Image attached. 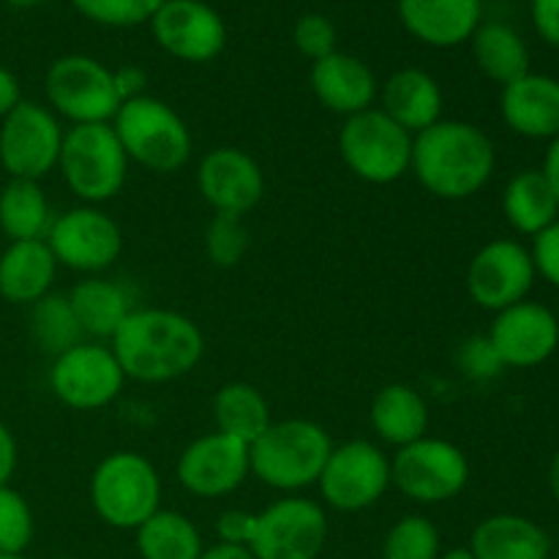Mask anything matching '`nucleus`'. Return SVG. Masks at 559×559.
<instances>
[{"mask_svg":"<svg viewBox=\"0 0 559 559\" xmlns=\"http://www.w3.org/2000/svg\"><path fill=\"white\" fill-rule=\"evenodd\" d=\"M495 167V142L467 120H437L413 136L409 173L440 200H469L486 189Z\"/></svg>","mask_w":559,"mask_h":559,"instance_id":"2","label":"nucleus"},{"mask_svg":"<svg viewBox=\"0 0 559 559\" xmlns=\"http://www.w3.org/2000/svg\"><path fill=\"white\" fill-rule=\"evenodd\" d=\"M500 112L513 134L551 142L559 136V80L530 71L502 87Z\"/></svg>","mask_w":559,"mask_h":559,"instance_id":"20","label":"nucleus"},{"mask_svg":"<svg viewBox=\"0 0 559 559\" xmlns=\"http://www.w3.org/2000/svg\"><path fill=\"white\" fill-rule=\"evenodd\" d=\"M44 240L58 265L87 273V276H96V273L112 267L123 251V233H120L118 222L98 211L96 205L71 207V211L55 216Z\"/></svg>","mask_w":559,"mask_h":559,"instance_id":"13","label":"nucleus"},{"mask_svg":"<svg viewBox=\"0 0 559 559\" xmlns=\"http://www.w3.org/2000/svg\"><path fill=\"white\" fill-rule=\"evenodd\" d=\"M69 304L80 320L82 333L93 338H107V342H112L126 317L134 311L129 293L120 284L98 276L76 284L69 293Z\"/></svg>","mask_w":559,"mask_h":559,"instance_id":"28","label":"nucleus"},{"mask_svg":"<svg viewBox=\"0 0 559 559\" xmlns=\"http://www.w3.org/2000/svg\"><path fill=\"white\" fill-rule=\"evenodd\" d=\"M331 451V435L314 420H273L249 445L251 475L278 491L309 489L320 480Z\"/></svg>","mask_w":559,"mask_h":559,"instance_id":"3","label":"nucleus"},{"mask_svg":"<svg viewBox=\"0 0 559 559\" xmlns=\"http://www.w3.org/2000/svg\"><path fill=\"white\" fill-rule=\"evenodd\" d=\"M382 112L402 126L409 134L442 120V91L440 82L424 69H399L382 85Z\"/></svg>","mask_w":559,"mask_h":559,"instance_id":"23","label":"nucleus"},{"mask_svg":"<svg viewBox=\"0 0 559 559\" xmlns=\"http://www.w3.org/2000/svg\"><path fill=\"white\" fill-rule=\"evenodd\" d=\"M382 559H440V530L418 513L399 519L385 535Z\"/></svg>","mask_w":559,"mask_h":559,"instance_id":"34","label":"nucleus"},{"mask_svg":"<svg viewBox=\"0 0 559 559\" xmlns=\"http://www.w3.org/2000/svg\"><path fill=\"white\" fill-rule=\"evenodd\" d=\"M20 102H22L20 80H16L5 66H0V120H3Z\"/></svg>","mask_w":559,"mask_h":559,"instance_id":"45","label":"nucleus"},{"mask_svg":"<svg viewBox=\"0 0 559 559\" xmlns=\"http://www.w3.org/2000/svg\"><path fill=\"white\" fill-rule=\"evenodd\" d=\"M249 249V229L238 216H213L205 229V254L213 265L235 267Z\"/></svg>","mask_w":559,"mask_h":559,"instance_id":"37","label":"nucleus"},{"mask_svg":"<svg viewBox=\"0 0 559 559\" xmlns=\"http://www.w3.org/2000/svg\"><path fill=\"white\" fill-rule=\"evenodd\" d=\"M126 380L162 385L186 377L205 355V336L191 317L169 309H134L109 342Z\"/></svg>","mask_w":559,"mask_h":559,"instance_id":"1","label":"nucleus"},{"mask_svg":"<svg viewBox=\"0 0 559 559\" xmlns=\"http://www.w3.org/2000/svg\"><path fill=\"white\" fill-rule=\"evenodd\" d=\"M535 278H538V271H535L527 246L511 238H500L475 251L464 284H467V293L475 306L497 314L508 306L527 300L535 287Z\"/></svg>","mask_w":559,"mask_h":559,"instance_id":"15","label":"nucleus"},{"mask_svg":"<svg viewBox=\"0 0 559 559\" xmlns=\"http://www.w3.org/2000/svg\"><path fill=\"white\" fill-rule=\"evenodd\" d=\"M469 459L459 445L426 435L391 459V486L418 506H442L467 489Z\"/></svg>","mask_w":559,"mask_h":559,"instance_id":"9","label":"nucleus"},{"mask_svg":"<svg viewBox=\"0 0 559 559\" xmlns=\"http://www.w3.org/2000/svg\"><path fill=\"white\" fill-rule=\"evenodd\" d=\"M459 369L464 371V377L475 382L495 380L506 371V364L497 355L495 344L489 342V336H473L462 344L459 349Z\"/></svg>","mask_w":559,"mask_h":559,"instance_id":"39","label":"nucleus"},{"mask_svg":"<svg viewBox=\"0 0 559 559\" xmlns=\"http://www.w3.org/2000/svg\"><path fill=\"white\" fill-rule=\"evenodd\" d=\"M484 0H399L409 36L429 47H459L478 31Z\"/></svg>","mask_w":559,"mask_h":559,"instance_id":"21","label":"nucleus"},{"mask_svg":"<svg viewBox=\"0 0 559 559\" xmlns=\"http://www.w3.org/2000/svg\"><path fill=\"white\" fill-rule=\"evenodd\" d=\"M63 559H74V557H63Z\"/></svg>","mask_w":559,"mask_h":559,"instance_id":"52","label":"nucleus"},{"mask_svg":"<svg viewBox=\"0 0 559 559\" xmlns=\"http://www.w3.org/2000/svg\"><path fill=\"white\" fill-rule=\"evenodd\" d=\"M200 559H254L246 546H233V544H216L211 549H205Z\"/></svg>","mask_w":559,"mask_h":559,"instance_id":"47","label":"nucleus"},{"mask_svg":"<svg viewBox=\"0 0 559 559\" xmlns=\"http://www.w3.org/2000/svg\"><path fill=\"white\" fill-rule=\"evenodd\" d=\"M142 559H200L202 535L189 516L158 508L145 524L134 530Z\"/></svg>","mask_w":559,"mask_h":559,"instance_id":"32","label":"nucleus"},{"mask_svg":"<svg viewBox=\"0 0 559 559\" xmlns=\"http://www.w3.org/2000/svg\"><path fill=\"white\" fill-rule=\"evenodd\" d=\"M254 524H257V513L224 511L216 522L218 544L246 546V549H249L251 538H254Z\"/></svg>","mask_w":559,"mask_h":559,"instance_id":"41","label":"nucleus"},{"mask_svg":"<svg viewBox=\"0 0 559 559\" xmlns=\"http://www.w3.org/2000/svg\"><path fill=\"white\" fill-rule=\"evenodd\" d=\"M486 336L506 369H535L557 353L559 320L549 306L527 298L497 311Z\"/></svg>","mask_w":559,"mask_h":559,"instance_id":"17","label":"nucleus"},{"mask_svg":"<svg viewBox=\"0 0 559 559\" xmlns=\"http://www.w3.org/2000/svg\"><path fill=\"white\" fill-rule=\"evenodd\" d=\"M16 469V440L9 426L0 424V486H9Z\"/></svg>","mask_w":559,"mask_h":559,"instance_id":"44","label":"nucleus"},{"mask_svg":"<svg viewBox=\"0 0 559 559\" xmlns=\"http://www.w3.org/2000/svg\"><path fill=\"white\" fill-rule=\"evenodd\" d=\"M502 213L519 235L535 238L559 218V200L540 169H522L502 191Z\"/></svg>","mask_w":559,"mask_h":559,"instance_id":"27","label":"nucleus"},{"mask_svg":"<svg viewBox=\"0 0 559 559\" xmlns=\"http://www.w3.org/2000/svg\"><path fill=\"white\" fill-rule=\"evenodd\" d=\"M63 129L49 107L22 98L0 120V164L11 178L41 180L58 167Z\"/></svg>","mask_w":559,"mask_h":559,"instance_id":"11","label":"nucleus"},{"mask_svg":"<svg viewBox=\"0 0 559 559\" xmlns=\"http://www.w3.org/2000/svg\"><path fill=\"white\" fill-rule=\"evenodd\" d=\"M126 374L112 347L98 342H82L69 353L58 355L49 369V388L60 404L80 413H96L120 396Z\"/></svg>","mask_w":559,"mask_h":559,"instance_id":"12","label":"nucleus"},{"mask_svg":"<svg viewBox=\"0 0 559 559\" xmlns=\"http://www.w3.org/2000/svg\"><path fill=\"white\" fill-rule=\"evenodd\" d=\"M175 475L189 495L202 500L227 497L238 491L251 475L249 445L222 431L202 435L183 448Z\"/></svg>","mask_w":559,"mask_h":559,"instance_id":"16","label":"nucleus"},{"mask_svg":"<svg viewBox=\"0 0 559 559\" xmlns=\"http://www.w3.org/2000/svg\"><path fill=\"white\" fill-rule=\"evenodd\" d=\"M33 540V511L11 486H0V555H22Z\"/></svg>","mask_w":559,"mask_h":559,"instance_id":"35","label":"nucleus"},{"mask_svg":"<svg viewBox=\"0 0 559 559\" xmlns=\"http://www.w3.org/2000/svg\"><path fill=\"white\" fill-rule=\"evenodd\" d=\"M112 74H115V87H118V93L123 102L145 96V85H147L145 71L136 69V66H123V69L112 71Z\"/></svg>","mask_w":559,"mask_h":559,"instance_id":"43","label":"nucleus"},{"mask_svg":"<svg viewBox=\"0 0 559 559\" xmlns=\"http://www.w3.org/2000/svg\"><path fill=\"white\" fill-rule=\"evenodd\" d=\"M295 47L311 60H322L328 55L336 52V41H338V33L336 25H333L328 16L322 14H306L300 16L298 25H295Z\"/></svg>","mask_w":559,"mask_h":559,"instance_id":"38","label":"nucleus"},{"mask_svg":"<svg viewBox=\"0 0 559 559\" xmlns=\"http://www.w3.org/2000/svg\"><path fill=\"white\" fill-rule=\"evenodd\" d=\"M91 506L109 527L136 530L162 508V475L140 453H109L91 475Z\"/></svg>","mask_w":559,"mask_h":559,"instance_id":"5","label":"nucleus"},{"mask_svg":"<svg viewBox=\"0 0 559 559\" xmlns=\"http://www.w3.org/2000/svg\"><path fill=\"white\" fill-rule=\"evenodd\" d=\"M338 153L355 178L374 186L402 180L413 164V134L393 123L382 109L369 107L344 118Z\"/></svg>","mask_w":559,"mask_h":559,"instance_id":"7","label":"nucleus"},{"mask_svg":"<svg viewBox=\"0 0 559 559\" xmlns=\"http://www.w3.org/2000/svg\"><path fill=\"white\" fill-rule=\"evenodd\" d=\"M197 186L213 213L243 218L260 205L265 194V175L254 156L240 147L224 145L202 156L197 167Z\"/></svg>","mask_w":559,"mask_h":559,"instance_id":"18","label":"nucleus"},{"mask_svg":"<svg viewBox=\"0 0 559 559\" xmlns=\"http://www.w3.org/2000/svg\"><path fill=\"white\" fill-rule=\"evenodd\" d=\"M475 559H549L551 538L538 522L519 513H497L473 530Z\"/></svg>","mask_w":559,"mask_h":559,"instance_id":"24","label":"nucleus"},{"mask_svg":"<svg viewBox=\"0 0 559 559\" xmlns=\"http://www.w3.org/2000/svg\"><path fill=\"white\" fill-rule=\"evenodd\" d=\"M58 167L66 186L85 205H98L118 197L126 186L129 156L112 123L71 126L69 131H63Z\"/></svg>","mask_w":559,"mask_h":559,"instance_id":"6","label":"nucleus"},{"mask_svg":"<svg viewBox=\"0 0 559 559\" xmlns=\"http://www.w3.org/2000/svg\"><path fill=\"white\" fill-rule=\"evenodd\" d=\"M49 109L74 126L112 123L120 98L112 69L87 55H63L55 60L44 80Z\"/></svg>","mask_w":559,"mask_h":559,"instance_id":"8","label":"nucleus"},{"mask_svg":"<svg viewBox=\"0 0 559 559\" xmlns=\"http://www.w3.org/2000/svg\"><path fill=\"white\" fill-rule=\"evenodd\" d=\"M309 80L317 102L344 118L364 112L377 98L374 71L360 58L338 52V49L328 58L314 60Z\"/></svg>","mask_w":559,"mask_h":559,"instance_id":"22","label":"nucleus"},{"mask_svg":"<svg viewBox=\"0 0 559 559\" xmlns=\"http://www.w3.org/2000/svg\"><path fill=\"white\" fill-rule=\"evenodd\" d=\"M530 254H533L538 276L559 289V218L544 233L535 235Z\"/></svg>","mask_w":559,"mask_h":559,"instance_id":"40","label":"nucleus"},{"mask_svg":"<svg viewBox=\"0 0 559 559\" xmlns=\"http://www.w3.org/2000/svg\"><path fill=\"white\" fill-rule=\"evenodd\" d=\"M9 5H14V9H31V5H36L38 0H5Z\"/></svg>","mask_w":559,"mask_h":559,"instance_id":"50","label":"nucleus"},{"mask_svg":"<svg viewBox=\"0 0 559 559\" xmlns=\"http://www.w3.org/2000/svg\"><path fill=\"white\" fill-rule=\"evenodd\" d=\"M55 222L47 194L38 180L11 178L0 191V229L11 243L44 240Z\"/></svg>","mask_w":559,"mask_h":559,"instance_id":"31","label":"nucleus"},{"mask_svg":"<svg viewBox=\"0 0 559 559\" xmlns=\"http://www.w3.org/2000/svg\"><path fill=\"white\" fill-rule=\"evenodd\" d=\"M371 429L385 445L399 448L418 442L429 435V404L415 388L393 382L371 399Z\"/></svg>","mask_w":559,"mask_h":559,"instance_id":"26","label":"nucleus"},{"mask_svg":"<svg viewBox=\"0 0 559 559\" xmlns=\"http://www.w3.org/2000/svg\"><path fill=\"white\" fill-rule=\"evenodd\" d=\"M440 559H475L473 557V551H469V546L467 549H451V551H445V555H440Z\"/></svg>","mask_w":559,"mask_h":559,"instance_id":"49","label":"nucleus"},{"mask_svg":"<svg viewBox=\"0 0 559 559\" xmlns=\"http://www.w3.org/2000/svg\"><path fill=\"white\" fill-rule=\"evenodd\" d=\"M549 491L559 506V451L551 456V464H549Z\"/></svg>","mask_w":559,"mask_h":559,"instance_id":"48","label":"nucleus"},{"mask_svg":"<svg viewBox=\"0 0 559 559\" xmlns=\"http://www.w3.org/2000/svg\"><path fill=\"white\" fill-rule=\"evenodd\" d=\"M58 267L47 240L9 243V249L0 254V295L11 304L33 306L49 295Z\"/></svg>","mask_w":559,"mask_h":559,"instance_id":"25","label":"nucleus"},{"mask_svg":"<svg viewBox=\"0 0 559 559\" xmlns=\"http://www.w3.org/2000/svg\"><path fill=\"white\" fill-rule=\"evenodd\" d=\"M540 173H544V178L549 180L551 191L557 194L559 200V136L549 142V147H546V156H544V167H540Z\"/></svg>","mask_w":559,"mask_h":559,"instance_id":"46","label":"nucleus"},{"mask_svg":"<svg viewBox=\"0 0 559 559\" xmlns=\"http://www.w3.org/2000/svg\"><path fill=\"white\" fill-rule=\"evenodd\" d=\"M328 516L314 500L284 497L257 513L249 551L254 559H317L325 549Z\"/></svg>","mask_w":559,"mask_h":559,"instance_id":"14","label":"nucleus"},{"mask_svg":"<svg viewBox=\"0 0 559 559\" xmlns=\"http://www.w3.org/2000/svg\"><path fill=\"white\" fill-rule=\"evenodd\" d=\"M112 129L129 162L142 164L151 173H178L191 158V131L186 120L162 98L140 96L120 104Z\"/></svg>","mask_w":559,"mask_h":559,"instance_id":"4","label":"nucleus"},{"mask_svg":"<svg viewBox=\"0 0 559 559\" xmlns=\"http://www.w3.org/2000/svg\"><path fill=\"white\" fill-rule=\"evenodd\" d=\"M530 11L538 36L559 49V0H530Z\"/></svg>","mask_w":559,"mask_h":559,"instance_id":"42","label":"nucleus"},{"mask_svg":"<svg viewBox=\"0 0 559 559\" xmlns=\"http://www.w3.org/2000/svg\"><path fill=\"white\" fill-rule=\"evenodd\" d=\"M164 0H71L82 16L107 27H136L151 22Z\"/></svg>","mask_w":559,"mask_h":559,"instance_id":"36","label":"nucleus"},{"mask_svg":"<svg viewBox=\"0 0 559 559\" xmlns=\"http://www.w3.org/2000/svg\"><path fill=\"white\" fill-rule=\"evenodd\" d=\"M151 27L158 47L186 63H207L227 44L224 20L202 0H164Z\"/></svg>","mask_w":559,"mask_h":559,"instance_id":"19","label":"nucleus"},{"mask_svg":"<svg viewBox=\"0 0 559 559\" xmlns=\"http://www.w3.org/2000/svg\"><path fill=\"white\" fill-rule=\"evenodd\" d=\"M31 336L52 358L82 344V325L69 304V295H44L31 306Z\"/></svg>","mask_w":559,"mask_h":559,"instance_id":"33","label":"nucleus"},{"mask_svg":"<svg viewBox=\"0 0 559 559\" xmlns=\"http://www.w3.org/2000/svg\"><path fill=\"white\" fill-rule=\"evenodd\" d=\"M0 559H25L22 555H0Z\"/></svg>","mask_w":559,"mask_h":559,"instance_id":"51","label":"nucleus"},{"mask_svg":"<svg viewBox=\"0 0 559 559\" xmlns=\"http://www.w3.org/2000/svg\"><path fill=\"white\" fill-rule=\"evenodd\" d=\"M211 409L216 431L246 442V445L265 435L267 426L273 424L271 404L262 396V391H257L249 382H227V385L218 388Z\"/></svg>","mask_w":559,"mask_h":559,"instance_id":"30","label":"nucleus"},{"mask_svg":"<svg viewBox=\"0 0 559 559\" xmlns=\"http://www.w3.org/2000/svg\"><path fill=\"white\" fill-rule=\"evenodd\" d=\"M469 41L478 69L497 85L506 87L530 74L527 44L506 22H480Z\"/></svg>","mask_w":559,"mask_h":559,"instance_id":"29","label":"nucleus"},{"mask_svg":"<svg viewBox=\"0 0 559 559\" xmlns=\"http://www.w3.org/2000/svg\"><path fill=\"white\" fill-rule=\"evenodd\" d=\"M317 486L322 491V500L336 511H366L377 506L391 489V459L369 440L333 445Z\"/></svg>","mask_w":559,"mask_h":559,"instance_id":"10","label":"nucleus"}]
</instances>
